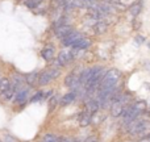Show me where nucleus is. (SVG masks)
I'll return each mask as SVG.
<instances>
[{
  "instance_id": "nucleus-4",
  "label": "nucleus",
  "mask_w": 150,
  "mask_h": 142,
  "mask_svg": "<svg viewBox=\"0 0 150 142\" xmlns=\"http://www.w3.org/2000/svg\"><path fill=\"white\" fill-rule=\"evenodd\" d=\"M82 37H83V36L79 33V32L71 30L70 33L67 34V36L63 37V38H62V42H63V45H65V46H73L75 42H76L78 40H80Z\"/></svg>"
},
{
  "instance_id": "nucleus-13",
  "label": "nucleus",
  "mask_w": 150,
  "mask_h": 142,
  "mask_svg": "<svg viewBox=\"0 0 150 142\" xmlns=\"http://www.w3.org/2000/svg\"><path fill=\"white\" fill-rule=\"evenodd\" d=\"M54 49H53L52 46H49V47H45L44 50H42V53H41V55H42V58H44L45 61H52L53 58H54Z\"/></svg>"
},
{
  "instance_id": "nucleus-28",
  "label": "nucleus",
  "mask_w": 150,
  "mask_h": 142,
  "mask_svg": "<svg viewBox=\"0 0 150 142\" xmlns=\"http://www.w3.org/2000/svg\"><path fill=\"white\" fill-rule=\"evenodd\" d=\"M149 47H150V45H149Z\"/></svg>"
},
{
  "instance_id": "nucleus-21",
  "label": "nucleus",
  "mask_w": 150,
  "mask_h": 142,
  "mask_svg": "<svg viewBox=\"0 0 150 142\" xmlns=\"http://www.w3.org/2000/svg\"><path fill=\"white\" fill-rule=\"evenodd\" d=\"M25 1H26V5H28L29 8H36L41 4L42 0H25Z\"/></svg>"
},
{
  "instance_id": "nucleus-26",
  "label": "nucleus",
  "mask_w": 150,
  "mask_h": 142,
  "mask_svg": "<svg viewBox=\"0 0 150 142\" xmlns=\"http://www.w3.org/2000/svg\"><path fill=\"white\" fill-rule=\"evenodd\" d=\"M140 142H150V134H146V136H144V137H141Z\"/></svg>"
},
{
  "instance_id": "nucleus-2",
  "label": "nucleus",
  "mask_w": 150,
  "mask_h": 142,
  "mask_svg": "<svg viewBox=\"0 0 150 142\" xmlns=\"http://www.w3.org/2000/svg\"><path fill=\"white\" fill-rule=\"evenodd\" d=\"M101 71H103V69L99 67V66H95V67H91V69H87V70H84L82 74L79 75L80 84L84 85L86 83L88 82V80H91L93 76H96V75H98L99 72H101Z\"/></svg>"
},
{
  "instance_id": "nucleus-12",
  "label": "nucleus",
  "mask_w": 150,
  "mask_h": 142,
  "mask_svg": "<svg viewBox=\"0 0 150 142\" xmlns=\"http://www.w3.org/2000/svg\"><path fill=\"white\" fill-rule=\"evenodd\" d=\"M91 117H92V114H91L90 112H87V111H86L84 113L80 114V119H79L80 126H87V125L92 121V119H91Z\"/></svg>"
},
{
  "instance_id": "nucleus-7",
  "label": "nucleus",
  "mask_w": 150,
  "mask_h": 142,
  "mask_svg": "<svg viewBox=\"0 0 150 142\" xmlns=\"http://www.w3.org/2000/svg\"><path fill=\"white\" fill-rule=\"evenodd\" d=\"M122 114H124V122H125V124H128L129 121L134 120L140 113H138V112L136 111L134 107L132 105V107H129V108H125V111H124V113H122Z\"/></svg>"
},
{
  "instance_id": "nucleus-18",
  "label": "nucleus",
  "mask_w": 150,
  "mask_h": 142,
  "mask_svg": "<svg viewBox=\"0 0 150 142\" xmlns=\"http://www.w3.org/2000/svg\"><path fill=\"white\" fill-rule=\"evenodd\" d=\"M1 93H3V97H4L5 100H9V99L13 96V93H15V87H13V84H11V87Z\"/></svg>"
},
{
  "instance_id": "nucleus-15",
  "label": "nucleus",
  "mask_w": 150,
  "mask_h": 142,
  "mask_svg": "<svg viewBox=\"0 0 150 142\" xmlns=\"http://www.w3.org/2000/svg\"><path fill=\"white\" fill-rule=\"evenodd\" d=\"M146 134H150V122H148V121L142 125V128H141L137 133V136H140V137H144V136H146Z\"/></svg>"
},
{
  "instance_id": "nucleus-14",
  "label": "nucleus",
  "mask_w": 150,
  "mask_h": 142,
  "mask_svg": "<svg viewBox=\"0 0 150 142\" xmlns=\"http://www.w3.org/2000/svg\"><path fill=\"white\" fill-rule=\"evenodd\" d=\"M141 9H142V4L141 3H133L132 5L129 7V12L132 16H138L141 13Z\"/></svg>"
},
{
  "instance_id": "nucleus-6",
  "label": "nucleus",
  "mask_w": 150,
  "mask_h": 142,
  "mask_svg": "<svg viewBox=\"0 0 150 142\" xmlns=\"http://www.w3.org/2000/svg\"><path fill=\"white\" fill-rule=\"evenodd\" d=\"M71 30H73L71 26L67 25V24H58V25L55 26V36L59 37V38H63V37L67 36Z\"/></svg>"
},
{
  "instance_id": "nucleus-22",
  "label": "nucleus",
  "mask_w": 150,
  "mask_h": 142,
  "mask_svg": "<svg viewBox=\"0 0 150 142\" xmlns=\"http://www.w3.org/2000/svg\"><path fill=\"white\" fill-rule=\"evenodd\" d=\"M137 0H117V3H120L121 4V7H130V5L133 4V3H136Z\"/></svg>"
},
{
  "instance_id": "nucleus-25",
  "label": "nucleus",
  "mask_w": 150,
  "mask_h": 142,
  "mask_svg": "<svg viewBox=\"0 0 150 142\" xmlns=\"http://www.w3.org/2000/svg\"><path fill=\"white\" fill-rule=\"evenodd\" d=\"M4 142H17L12 136H5L4 137Z\"/></svg>"
},
{
  "instance_id": "nucleus-23",
  "label": "nucleus",
  "mask_w": 150,
  "mask_h": 142,
  "mask_svg": "<svg viewBox=\"0 0 150 142\" xmlns=\"http://www.w3.org/2000/svg\"><path fill=\"white\" fill-rule=\"evenodd\" d=\"M42 96H44V93H42V92H37L36 95L32 97V101H38V100H41Z\"/></svg>"
},
{
  "instance_id": "nucleus-10",
  "label": "nucleus",
  "mask_w": 150,
  "mask_h": 142,
  "mask_svg": "<svg viewBox=\"0 0 150 142\" xmlns=\"http://www.w3.org/2000/svg\"><path fill=\"white\" fill-rule=\"evenodd\" d=\"M90 46H91V41L88 38H84V37H82L80 40H78V41L73 45L74 49H78V50H86Z\"/></svg>"
},
{
  "instance_id": "nucleus-24",
  "label": "nucleus",
  "mask_w": 150,
  "mask_h": 142,
  "mask_svg": "<svg viewBox=\"0 0 150 142\" xmlns=\"http://www.w3.org/2000/svg\"><path fill=\"white\" fill-rule=\"evenodd\" d=\"M57 101H58V99L54 96V97L50 100V109H54V107H55V104H57Z\"/></svg>"
},
{
  "instance_id": "nucleus-27",
  "label": "nucleus",
  "mask_w": 150,
  "mask_h": 142,
  "mask_svg": "<svg viewBox=\"0 0 150 142\" xmlns=\"http://www.w3.org/2000/svg\"><path fill=\"white\" fill-rule=\"evenodd\" d=\"M59 142H75L73 138H63V140H59Z\"/></svg>"
},
{
  "instance_id": "nucleus-19",
  "label": "nucleus",
  "mask_w": 150,
  "mask_h": 142,
  "mask_svg": "<svg viewBox=\"0 0 150 142\" xmlns=\"http://www.w3.org/2000/svg\"><path fill=\"white\" fill-rule=\"evenodd\" d=\"M42 142H59V138L54 134H45L42 138Z\"/></svg>"
},
{
  "instance_id": "nucleus-29",
  "label": "nucleus",
  "mask_w": 150,
  "mask_h": 142,
  "mask_svg": "<svg viewBox=\"0 0 150 142\" xmlns=\"http://www.w3.org/2000/svg\"><path fill=\"white\" fill-rule=\"evenodd\" d=\"M41 142H42V141H41Z\"/></svg>"
},
{
  "instance_id": "nucleus-17",
  "label": "nucleus",
  "mask_w": 150,
  "mask_h": 142,
  "mask_svg": "<svg viewBox=\"0 0 150 142\" xmlns=\"http://www.w3.org/2000/svg\"><path fill=\"white\" fill-rule=\"evenodd\" d=\"M11 84H12V83L9 82L8 78H3V79H0V92H4L5 90H8V88L11 87Z\"/></svg>"
},
{
  "instance_id": "nucleus-9",
  "label": "nucleus",
  "mask_w": 150,
  "mask_h": 142,
  "mask_svg": "<svg viewBox=\"0 0 150 142\" xmlns=\"http://www.w3.org/2000/svg\"><path fill=\"white\" fill-rule=\"evenodd\" d=\"M29 97V88H23L16 95V104H24Z\"/></svg>"
},
{
  "instance_id": "nucleus-5",
  "label": "nucleus",
  "mask_w": 150,
  "mask_h": 142,
  "mask_svg": "<svg viewBox=\"0 0 150 142\" xmlns=\"http://www.w3.org/2000/svg\"><path fill=\"white\" fill-rule=\"evenodd\" d=\"M125 111V104L121 100H116L111 107V114L113 117H120Z\"/></svg>"
},
{
  "instance_id": "nucleus-8",
  "label": "nucleus",
  "mask_w": 150,
  "mask_h": 142,
  "mask_svg": "<svg viewBox=\"0 0 150 142\" xmlns=\"http://www.w3.org/2000/svg\"><path fill=\"white\" fill-rule=\"evenodd\" d=\"M92 26H93V32H95V34H103V33H105L107 29H108V24H107L104 20L96 21Z\"/></svg>"
},
{
  "instance_id": "nucleus-11",
  "label": "nucleus",
  "mask_w": 150,
  "mask_h": 142,
  "mask_svg": "<svg viewBox=\"0 0 150 142\" xmlns=\"http://www.w3.org/2000/svg\"><path fill=\"white\" fill-rule=\"evenodd\" d=\"M75 99H76V93H75L74 91H73V92L66 93V95L61 99V105H69V104L73 103Z\"/></svg>"
},
{
  "instance_id": "nucleus-1",
  "label": "nucleus",
  "mask_w": 150,
  "mask_h": 142,
  "mask_svg": "<svg viewBox=\"0 0 150 142\" xmlns=\"http://www.w3.org/2000/svg\"><path fill=\"white\" fill-rule=\"evenodd\" d=\"M73 58H74L73 50L63 49L62 52L58 54L57 61H55V66H57V67H63V66H66L69 62H71V59H73Z\"/></svg>"
},
{
  "instance_id": "nucleus-20",
  "label": "nucleus",
  "mask_w": 150,
  "mask_h": 142,
  "mask_svg": "<svg viewBox=\"0 0 150 142\" xmlns=\"http://www.w3.org/2000/svg\"><path fill=\"white\" fill-rule=\"evenodd\" d=\"M133 107L136 108V111H137L138 113H141L142 111H145V108H146V103H145V101H137V103L133 104Z\"/></svg>"
},
{
  "instance_id": "nucleus-3",
  "label": "nucleus",
  "mask_w": 150,
  "mask_h": 142,
  "mask_svg": "<svg viewBox=\"0 0 150 142\" xmlns=\"http://www.w3.org/2000/svg\"><path fill=\"white\" fill-rule=\"evenodd\" d=\"M58 75H59V70H57V69H50V70H46L38 76V83L41 85H45V84H47L49 82H52L53 79H55Z\"/></svg>"
},
{
  "instance_id": "nucleus-16",
  "label": "nucleus",
  "mask_w": 150,
  "mask_h": 142,
  "mask_svg": "<svg viewBox=\"0 0 150 142\" xmlns=\"http://www.w3.org/2000/svg\"><path fill=\"white\" fill-rule=\"evenodd\" d=\"M26 83H28L29 85H34L36 84V82L38 80V74L37 72H32V74H29L28 76H26Z\"/></svg>"
}]
</instances>
